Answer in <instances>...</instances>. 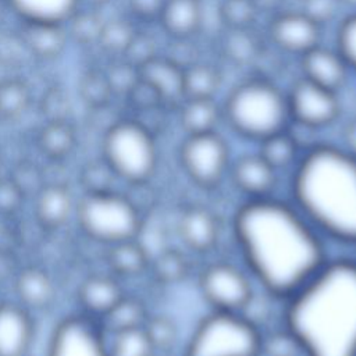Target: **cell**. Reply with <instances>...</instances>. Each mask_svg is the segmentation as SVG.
Returning a JSON list of instances; mask_svg holds the SVG:
<instances>
[{
  "label": "cell",
  "mask_w": 356,
  "mask_h": 356,
  "mask_svg": "<svg viewBox=\"0 0 356 356\" xmlns=\"http://www.w3.org/2000/svg\"><path fill=\"white\" fill-rule=\"evenodd\" d=\"M234 236L259 284L286 300L328 260L323 236L293 204L248 199L234 216Z\"/></svg>",
  "instance_id": "6da1fadb"
},
{
  "label": "cell",
  "mask_w": 356,
  "mask_h": 356,
  "mask_svg": "<svg viewBox=\"0 0 356 356\" xmlns=\"http://www.w3.org/2000/svg\"><path fill=\"white\" fill-rule=\"evenodd\" d=\"M284 327L303 356H356V260H327L285 300Z\"/></svg>",
  "instance_id": "7a4b0ae2"
},
{
  "label": "cell",
  "mask_w": 356,
  "mask_h": 356,
  "mask_svg": "<svg viewBox=\"0 0 356 356\" xmlns=\"http://www.w3.org/2000/svg\"><path fill=\"white\" fill-rule=\"evenodd\" d=\"M292 204L321 235L356 246V157L314 145L292 167Z\"/></svg>",
  "instance_id": "3957f363"
},
{
  "label": "cell",
  "mask_w": 356,
  "mask_h": 356,
  "mask_svg": "<svg viewBox=\"0 0 356 356\" xmlns=\"http://www.w3.org/2000/svg\"><path fill=\"white\" fill-rule=\"evenodd\" d=\"M221 108L231 129L249 140L261 142L291 127L286 93L264 78L234 86Z\"/></svg>",
  "instance_id": "277c9868"
},
{
  "label": "cell",
  "mask_w": 356,
  "mask_h": 356,
  "mask_svg": "<svg viewBox=\"0 0 356 356\" xmlns=\"http://www.w3.org/2000/svg\"><path fill=\"white\" fill-rule=\"evenodd\" d=\"M264 338L242 313L217 312L195 328L182 356H260Z\"/></svg>",
  "instance_id": "5b68a950"
},
{
  "label": "cell",
  "mask_w": 356,
  "mask_h": 356,
  "mask_svg": "<svg viewBox=\"0 0 356 356\" xmlns=\"http://www.w3.org/2000/svg\"><path fill=\"white\" fill-rule=\"evenodd\" d=\"M103 160L124 181L146 182L157 165V146L152 131L138 120L114 122L104 134Z\"/></svg>",
  "instance_id": "8992f818"
},
{
  "label": "cell",
  "mask_w": 356,
  "mask_h": 356,
  "mask_svg": "<svg viewBox=\"0 0 356 356\" xmlns=\"http://www.w3.org/2000/svg\"><path fill=\"white\" fill-rule=\"evenodd\" d=\"M76 220L89 238L106 245L136 239L142 227L136 206L113 191L86 193L76 207Z\"/></svg>",
  "instance_id": "52a82bcc"
},
{
  "label": "cell",
  "mask_w": 356,
  "mask_h": 356,
  "mask_svg": "<svg viewBox=\"0 0 356 356\" xmlns=\"http://www.w3.org/2000/svg\"><path fill=\"white\" fill-rule=\"evenodd\" d=\"M179 161L192 182L211 189L225 177L229 165V149L216 131L186 135L179 147Z\"/></svg>",
  "instance_id": "ba28073f"
},
{
  "label": "cell",
  "mask_w": 356,
  "mask_h": 356,
  "mask_svg": "<svg viewBox=\"0 0 356 356\" xmlns=\"http://www.w3.org/2000/svg\"><path fill=\"white\" fill-rule=\"evenodd\" d=\"M291 124L305 129H321L339 115L338 93L306 78H299L286 92Z\"/></svg>",
  "instance_id": "9c48e42d"
},
{
  "label": "cell",
  "mask_w": 356,
  "mask_h": 356,
  "mask_svg": "<svg viewBox=\"0 0 356 356\" xmlns=\"http://www.w3.org/2000/svg\"><path fill=\"white\" fill-rule=\"evenodd\" d=\"M200 291L217 312L242 313L252 300V285L248 277L228 263L207 266L200 275Z\"/></svg>",
  "instance_id": "30bf717a"
},
{
  "label": "cell",
  "mask_w": 356,
  "mask_h": 356,
  "mask_svg": "<svg viewBox=\"0 0 356 356\" xmlns=\"http://www.w3.org/2000/svg\"><path fill=\"white\" fill-rule=\"evenodd\" d=\"M47 356H108L103 328L83 316L65 317L51 335Z\"/></svg>",
  "instance_id": "8fae6325"
},
{
  "label": "cell",
  "mask_w": 356,
  "mask_h": 356,
  "mask_svg": "<svg viewBox=\"0 0 356 356\" xmlns=\"http://www.w3.org/2000/svg\"><path fill=\"white\" fill-rule=\"evenodd\" d=\"M267 33L277 49L300 57L320 44L321 25L303 11H285L271 18Z\"/></svg>",
  "instance_id": "7c38bea8"
},
{
  "label": "cell",
  "mask_w": 356,
  "mask_h": 356,
  "mask_svg": "<svg viewBox=\"0 0 356 356\" xmlns=\"http://www.w3.org/2000/svg\"><path fill=\"white\" fill-rule=\"evenodd\" d=\"M302 76L338 93L348 79L349 67L337 49L321 44L300 56Z\"/></svg>",
  "instance_id": "4fadbf2b"
},
{
  "label": "cell",
  "mask_w": 356,
  "mask_h": 356,
  "mask_svg": "<svg viewBox=\"0 0 356 356\" xmlns=\"http://www.w3.org/2000/svg\"><path fill=\"white\" fill-rule=\"evenodd\" d=\"M139 78L161 97L164 106H179L184 100V67L168 56H154L138 68Z\"/></svg>",
  "instance_id": "5bb4252c"
},
{
  "label": "cell",
  "mask_w": 356,
  "mask_h": 356,
  "mask_svg": "<svg viewBox=\"0 0 356 356\" xmlns=\"http://www.w3.org/2000/svg\"><path fill=\"white\" fill-rule=\"evenodd\" d=\"M231 178L248 199H260L271 196L277 184V171L259 153L246 154L234 163Z\"/></svg>",
  "instance_id": "9a60e30c"
},
{
  "label": "cell",
  "mask_w": 356,
  "mask_h": 356,
  "mask_svg": "<svg viewBox=\"0 0 356 356\" xmlns=\"http://www.w3.org/2000/svg\"><path fill=\"white\" fill-rule=\"evenodd\" d=\"M32 332V320L25 307L0 303V356H24Z\"/></svg>",
  "instance_id": "2e32d148"
},
{
  "label": "cell",
  "mask_w": 356,
  "mask_h": 356,
  "mask_svg": "<svg viewBox=\"0 0 356 356\" xmlns=\"http://www.w3.org/2000/svg\"><path fill=\"white\" fill-rule=\"evenodd\" d=\"M174 40H189L202 28V0H165L157 19Z\"/></svg>",
  "instance_id": "e0dca14e"
},
{
  "label": "cell",
  "mask_w": 356,
  "mask_h": 356,
  "mask_svg": "<svg viewBox=\"0 0 356 356\" xmlns=\"http://www.w3.org/2000/svg\"><path fill=\"white\" fill-rule=\"evenodd\" d=\"M178 229L184 243L197 253L211 250L218 238L216 217L200 206L189 207L182 213Z\"/></svg>",
  "instance_id": "ac0fdd59"
},
{
  "label": "cell",
  "mask_w": 356,
  "mask_h": 356,
  "mask_svg": "<svg viewBox=\"0 0 356 356\" xmlns=\"http://www.w3.org/2000/svg\"><path fill=\"white\" fill-rule=\"evenodd\" d=\"M124 296L121 285L110 275L88 277L78 288V302L92 317H103Z\"/></svg>",
  "instance_id": "d6986e66"
},
{
  "label": "cell",
  "mask_w": 356,
  "mask_h": 356,
  "mask_svg": "<svg viewBox=\"0 0 356 356\" xmlns=\"http://www.w3.org/2000/svg\"><path fill=\"white\" fill-rule=\"evenodd\" d=\"M67 33L63 24L24 21L21 42L36 57L51 60L58 57L65 47Z\"/></svg>",
  "instance_id": "ffe728a7"
},
{
  "label": "cell",
  "mask_w": 356,
  "mask_h": 356,
  "mask_svg": "<svg viewBox=\"0 0 356 356\" xmlns=\"http://www.w3.org/2000/svg\"><path fill=\"white\" fill-rule=\"evenodd\" d=\"M72 207L74 200L70 189L61 184H51L39 192L35 213L43 227L54 229L68 220Z\"/></svg>",
  "instance_id": "44dd1931"
},
{
  "label": "cell",
  "mask_w": 356,
  "mask_h": 356,
  "mask_svg": "<svg viewBox=\"0 0 356 356\" xmlns=\"http://www.w3.org/2000/svg\"><path fill=\"white\" fill-rule=\"evenodd\" d=\"M178 120L186 135L214 132L222 118V108L214 99H184Z\"/></svg>",
  "instance_id": "7402d4cb"
},
{
  "label": "cell",
  "mask_w": 356,
  "mask_h": 356,
  "mask_svg": "<svg viewBox=\"0 0 356 356\" xmlns=\"http://www.w3.org/2000/svg\"><path fill=\"white\" fill-rule=\"evenodd\" d=\"M6 1L24 21L63 24L76 10L79 0H6Z\"/></svg>",
  "instance_id": "603a6c76"
},
{
  "label": "cell",
  "mask_w": 356,
  "mask_h": 356,
  "mask_svg": "<svg viewBox=\"0 0 356 356\" xmlns=\"http://www.w3.org/2000/svg\"><path fill=\"white\" fill-rule=\"evenodd\" d=\"M15 291L25 307H47L54 298V285L47 273L36 267L22 270L15 282Z\"/></svg>",
  "instance_id": "cb8c5ba5"
},
{
  "label": "cell",
  "mask_w": 356,
  "mask_h": 356,
  "mask_svg": "<svg viewBox=\"0 0 356 356\" xmlns=\"http://www.w3.org/2000/svg\"><path fill=\"white\" fill-rule=\"evenodd\" d=\"M221 81L217 67L195 61L184 67V99H214Z\"/></svg>",
  "instance_id": "d4e9b609"
},
{
  "label": "cell",
  "mask_w": 356,
  "mask_h": 356,
  "mask_svg": "<svg viewBox=\"0 0 356 356\" xmlns=\"http://www.w3.org/2000/svg\"><path fill=\"white\" fill-rule=\"evenodd\" d=\"M259 154L275 170L293 167L300 157V145L289 128L259 142Z\"/></svg>",
  "instance_id": "484cf974"
},
{
  "label": "cell",
  "mask_w": 356,
  "mask_h": 356,
  "mask_svg": "<svg viewBox=\"0 0 356 356\" xmlns=\"http://www.w3.org/2000/svg\"><path fill=\"white\" fill-rule=\"evenodd\" d=\"M107 261L111 271L121 277L139 275L149 264L147 253L136 239L110 245Z\"/></svg>",
  "instance_id": "4316f807"
},
{
  "label": "cell",
  "mask_w": 356,
  "mask_h": 356,
  "mask_svg": "<svg viewBox=\"0 0 356 356\" xmlns=\"http://www.w3.org/2000/svg\"><path fill=\"white\" fill-rule=\"evenodd\" d=\"M100 318V327L111 334H115L120 331L143 327L147 320V314L140 300L136 298L124 296Z\"/></svg>",
  "instance_id": "83f0119b"
},
{
  "label": "cell",
  "mask_w": 356,
  "mask_h": 356,
  "mask_svg": "<svg viewBox=\"0 0 356 356\" xmlns=\"http://www.w3.org/2000/svg\"><path fill=\"white\" fill-rule=\"evenodd\" d=\"M75 131L65 121H47L42 128L38 143L40 150L50 159H63L71 153L75 146Z\"/></svg>",
  "instance_id": "f1b7e54d"
},
{
  "label": "cell",
  "mask_w": 356,
  "mask_h": 356,
  "mask_svg": "<svg viewBox=\"0 0 356 356\" xmlns=\"http://www.w3.org/2000/svg\"><path fill=\"white\" fill-rule=\"evenodd\" d=\"M225 57L236 64L252 63L260 54V42L253 33V28L227 29L222 39Z\"/></svg>",
  "instance_id": "f546056e"
},
{
  "label": "cell",
  "mask_w": 356,
  "mask_h": 356,
  "mask_svg": "<svg viewBox=\"0 0 356 356\" xmlns=\"http://www.w3.org/2000/svg\"><path fill=\"white\" fill-rule=\"evenodd\" d=\"M108 356H153L156 352L143 327L113 334L107 343Z\"/></svg>",
  "instance_id": "4dcf8cb0"
},
{
  "label": "cell",
  "mask_w": 356,
  "mask_h": 356,
  "mask_svg": "<svg viewBox=\"0 0 356 356\" xmlns=\"http://www.w3.org/2000/svg\"><path fill=\"white\" fill-rule=\"evenodd\" d=\"M259 13L256 0H222L218 7V17L225 29L253 28Z\"/></svg>",
  "instance_id": "1f68e13d"
},
{
  "label": "cell",
  "mask_w": 356,
  "mask_h": 356,
  "mask_svg": "<svg viewBox=\"0 0 356 356\" xmlns=\"http://www.w3.org/2000/svg\"><path fill=\"white\" fill-rule=\"evenodd\" d=\"M136 29L131 21L124 18L110 19L103 24L97 44L107 53L124 54L129 43L136 35Z\"/></svg>",
  "instance_id": "d6a6232c"
},
{
  "label": "cell",
  "mask_w": 356,
  "mask_h": 356,
  "mask_svg": "<svg viewBox=\"0 0 356 356\" xmlns=\"http://www.w3.org/2000/svg\"><path fill=\"white\" fill-rule=\"evenodd\" d=\"M31 92L21 79H8L0 83V115L7 120L19 117L29 106Z\"/></svg>",
  "instance_id": "836d02e7"
},
{
  "label": "cell",
  "mask_w": 356,
  "mask_h": 356,
  "mask_svg": "<svg viewBox=\"0 0 356 356\" xmlns=\"http://www.w3.org/2000/svg\"><path fill=\"white\" fill-rule=\"evenodd\" d=\"M78 90L81 99L92 108L106 107L114 95L106 74L96 70H90L82 75Z\"/></svg>",
  "instance_id": "e575fe53"
},
{
  "label": "cell",
  "mask_w": 356,
  "mask_h": 356,
  "mask_svg": "<svg viewBox=\"0 0 356 356\" xmlns=\"http://www.w3.org/2000/svg\"><path fill=\"white\" fill-rule=\"evenodd\" d=\"M67 21H70V35L76 43L86 46L99 42L104 22L95 11L75 10Z\"/></svg>",
  "instance_id": "d590c367"
},
{
  "label": "cell",
  "mask_w": 356,
  "mask_h": 356,
  "mask_svg": "<svg viewBox=\"0 0 356 356\" xmlns=\"http://www.w3.org/2000/svg\"><path fill=\"white\" fill-rule=\"evenodd\" d=\"M335 49L345 60L349 70L356 72V11L346 15L337 29Z\"/></svg>",
  "instance_id": "8d00e7d4"
},
{
  "label": "cell",
  "mask_w": 356,
  "mask_h": 356,
  "mask_svg": "<svg viewBox=\"0 0 356 356\" xmlns=\"http://www.w3.org/2000/svg\"><path fill=\"white\" fill-rule=\"evenodd\" d=\"M70 108V99L63 88L53 86L43 93L40 100V110L49 121H65Z\"/></svg>",
  "instance_id": "74e56055"
},
{
  "label": "cell",
  "mask_w": 356,
  "mask_h": 356,
  "mask_svg": "<svg viewBox=\"0 0 356 356\" xmlns=\"http://www.w3.org/2000/svg\"><path fill=\"white\" fill-rule=\"evenodd\" d=\"M143 328L150 342L153 343L154 350L168 349L175 341V327L168 318L163 316L147 317Z\"/></svg>",
  "instance_id": "f35d334b"
},
{
  "label": "cell",
  "mask_w": 356,
  "mask_h": 356,
  "mask_svg": "<svg viewBox=\"0 0 356 356\" xmlns=\"http://www.w3.org/2000/svg\"><path fill=\"white\" fill-rule=\"evenodd\" d=\"M111 89L115 93H122L127 95L131 88L138 82L139 79V71L136 67L129 64L122 58V61H118L113 64L107 72H104Z\"/></svg>",
  "instance_id": "ab89813d"
},
{
  "label": "cell",
  "mask_w": 356,
  "mask_h": 356,
  "mask_svg": "<svg viewBox=\"0 0 356 356\" xmlns=\"http://www.w3.org/2000/svg\"><path fill=\"white\" fill-rule=\"evenodd\" d=\"M114 175L111 168L103 160V163H89L81 174V182L86 189V193L107 192L111 191L108 186V178Z\"/></svg>",
  "instance_id": "60d3db41"
},
{
  "label": "cell",
  "mask_w": 356,
  "mask_h": 356,
  "mask_svg": "<svg viewBox=\"0 0 356 356\" xmlns=\"http://www.w3.org/2000/svg\"><path fill=\"white\" fill-rule=\"evenodd\" d=\"M186 273L185 259L177 252H165L154 261V274L160 281L174 282Z\"/></svg>",
  "instance_id": "b9f144b4"
},
{
  "label": "cell",
  "mask_w": 356,
  "mask_h": 356,
  "mask_svg": "<svg viewBox=\"0 0 356 356\" xmlns=\"http://www.w3.org/2000/svg\"><path fill=\"white\" fill-rule=\"evenodd\" d=\"M154 56H157V54L154 51V43H153L152 38H149L147 35L140 33V32H136V35L132 39V42L129 43L128 49L122 54L124 60L136 68L143 65L146 61H149Z\"/></svg>",
  "instance_id": "7bdbcfd3"
},
{
  "label": "cell",
  "mask_w": 356,
  "mask_h": 356,
  "mask_svg": "<svg viewBox=\"0 0 356 356\" xmlns=\"http://www.w3.org/2000/svg\"><path fill=\"white\" fill-rule=\"evenodd\" d=\"M24 192L14 179H0V214L8 216L15 213L22 203Z\"/></svg>",
  "instance_id": "ee69618b"
},
{
  "label": "cell",
  "mask_w": 356,
  "mask_h": 356,
  "mask_svg": "<svg viewBox=\"0 0 356 356\" xmlns=\"http://www.w3.org/2000/svg\"><path fill=\"white\" fill-rule=\"evenodd\" d=\"M337 4H339L338 0H305V7L302 11L323 25L325 21L331 19Z\"/></svg>",
  "instance_id": "f6af8a7d"
},
{
  "label": "cell",
  "mask_w": 356,
  "mask_h": 356,
  "mask_svg": "<svg viewBox=\"0 0 356 356\" xmlns=\"http://www.w3.org/2000/svg\"><path fill=\"white\" fill-rule=\"evenodd\" d=\"M165 0H128L132 14L140 21H157Z\"/></svg>",
  "instance_id": "bcb514c9"
},
{
  "label": "cell",
  "mask_w": 356,
  "mask_h": 356,
  "mask_svg": "<svg viewBox=\"0 0 356 356\" xmlns=\"http://www.w3.org/2000/svg\"><path fill=\"white\" fill-rule=\"evenodd\" d=\"M345 150L356 157V118L349 121L343 128Z\"/></svg>",
  "instance_id": "7dc6e473"
},
{
  "label": "cell",
  "mask_w": 356,
  "mask_h": 356,
  "mask_svg": "<svg viewBox=\"0 0 356 356\" xmlns=\"http://www.w3.org/2000/svg\"><path fill=\"white\" fill-rule=\"evenodd\" d=\"M339 4H345L348 7H352L353 11H356V0H338Z\"/></svg>",
  "instance_id": "c3c4849f"
},
{
  "label": "cell",
  "mask_w": 356,
  "mask_h": 356,
  "mask_svg": "<svg viewBox=\"0 0 356 356\" xmlns=\"http://www.w3.org/2000/svg\"><path fill=\"white\" fill-rule=\"evenodd\" d=\"M86 1L93 4V6H104V4H108V3H111L114 0H86Z\"/></svg>",
  "instance_id": "681fc988"
},
{
  "label": "cell",
  "mask_w": 356,
  "mask_h": 356,
  "mask_svg": "<svg viewBox=\"0 0 356 356\" xmlns=\"http://www.w3.org/2000/svg\"><path fill=\"white\" fill-rule=\"evenodd\" d=\"M3 6H1V1H0V21H1V18H3Z\"/></svg>",
  "instance_id": "f907efd6"
}]
</instances>
